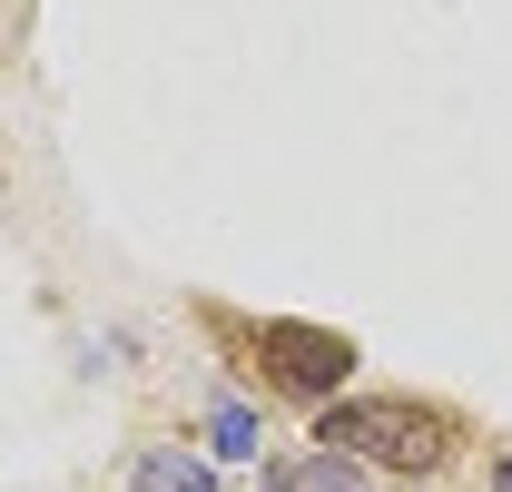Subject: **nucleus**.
<instances>
[{
    "label": "nucleus",
    "instance_id": "obj_4",
    "mask_svg": "<svg viewBox=\"0 0 512 492\" xmlns=\"http://www.w3.org/2000/svg\"><path fill=\"white\" fill-rule=\"evenodd\" d=\"M266 492H365V483H355V463H345V453H316V463L266 473Z\"/></svg>",
    "mask_w": 512,
    "mask_h": 492
},
{
    "label": "nucleus",
    "instance_id": "obj_3",
    "mask_svg": "<svg viewBox=\"0 0 512 492\" xmlns=\"http://www.w3.org/2000/svg\"><path fill=\"white\" fill-rule=\"evenodd\" d=\"M128 483H138V492H217V473L188 463V453H138V463H128Z\"/></svg>",
    "mask_w": 512,
    "mask_h": 492
},
{
    "label": "nucleus",
    "instance_id": "obj_2",
    "mask_svg": "<svg viewBox=\"0 0 512 492\" xmlns=\"http://www.w3.org/2000/svg\"><path fill=\"white\" fill-rule=\"evenodd\" d=\"M256 365L276 374L286 394H316V404H335V384L355 374V345H345L335 325H296V315H266V325H256Z\"/></svg>",
    "mask_w": 512,
    "mask_h": 492
},
{
    "label": "nucleus",
    "instance_id": "obj_5",
    "mask_svg": "<svg viewBox=\"0 0 512 492\" xmlns=\"http://www.w3.org/2000/svg\"><path fill=\"white\" fill-rule=\"evenodd\" d=\"M207 443H217L227 463H256V443H266V433H256V414H247V404H237V394H227V404L207 414Z\"/></svg>",
    "mask_w": 512,
    "mask_h": 492
},
{
    "label": "nucleus",
    "instance_id": "obj_1",
    "mask_svg": "<svg viewBox=\"0 0 512 492\" xmlns=\"http://www.w3.org/2000/svg\"><path fill=\"white\" fill-rule=\"evenodd\" d=\"M316 443H325V453H375V463H394V473H434L463 433H453L444 404H414V394H355V404H325Z\"/></svg>",
    "mask_w": 512,
    "mask_h": 492
},
{
    "label": "nucleus",
    "instance_id": "obj_6",
    "mask_svg": "<svg viewBox=\"0 0 512 492\" xmlns=\"http://www.w3.org/2000/svg\"><path fill=\"white\" fill-rule=\"evenodd\" d=\"M493 492H512V453H503V463H493Z\"/></svg>",
    "mask_w": 512,
    "mask_h": 492
}]
</instances>
